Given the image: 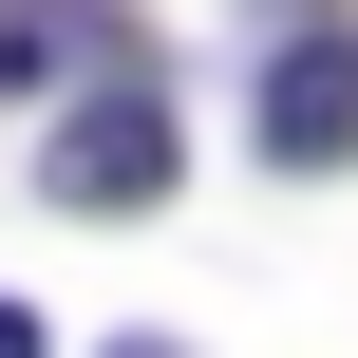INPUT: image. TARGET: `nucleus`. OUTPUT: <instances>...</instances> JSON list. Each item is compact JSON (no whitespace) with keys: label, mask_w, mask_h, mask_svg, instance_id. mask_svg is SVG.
Segmentation results:
<instances>
[{"label":"nucleus","mask_w":358,"mask_h":358,"mask_svg":"<svg viewBox=\"0 0 358 358\" xmlns=\"http://www.w3.org/2000/svg\"><path fill=\"white\" fill-rule=\"evenodd\" d=\"M189 170V132H170V94L113 57V76H76V113H38V189L57 208H151Z\"/></svg>","instance_id":"1"},{"label":"nucleus","mask_w":358,"mask_h":358,"mask_svg":"<svg viewBox=\"0 0 358 358\" xmlns=\"http://www.w3.org/2000/svg\"><path fill=\"white\" fill-rule=\"evenodd\" d=\"M264 151L283 170H340L358 151V38H283L264 57Z\"/></svg>","instance_id":"2"},{"label":"nucleus","mask_w":358,"mask_h":358,"mask_svg":"<svg viewBox=\"0 0 358 358\" xmlns=\"http://www.w3.org/2000/svg\"><path fill=\"white\" fill-rule=\"evenodd\" d=\"M113 358H189V340H113Z\"/></svg>","instance_id":"5"},{"label":"nucleus","mask_w":358,"mask_h":358,"mask_svg":"<svg viewBox=\"0 0 358 358\" xmlns=\"http://www.w3.org/2000/svg\"><path fill=\"white\" fill-rule=\"evenodd\" d=\"M113 57H132V38H113L94 0H0V76H19V94H38V76H113Z\"/></svg>","instance_id":"3"},{"label":"nucleus","mask_w":358,"mask_h":358,"mask_svg":"<svg viewBox=\"0 0 358 358\" xmlns=\"http://www.w3.org/2000/svg\"><path fill=\"white\" fill-rule=\"evenodd\" d=\"M0 358H38V302H0Z\"/></svg>","instance_id":"4"}]
</instances>
